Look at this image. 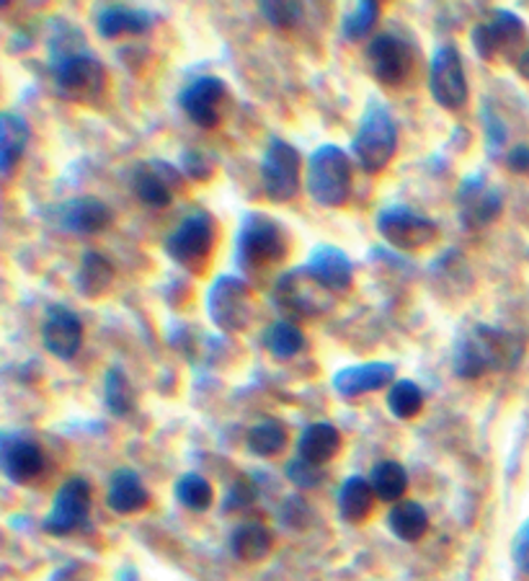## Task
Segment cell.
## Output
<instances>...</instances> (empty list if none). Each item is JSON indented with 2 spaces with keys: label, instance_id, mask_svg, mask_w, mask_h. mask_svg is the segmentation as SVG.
<instances>
[{
  "label": "cell",
  "instance_id": "cell-30",
  "mask_svg": "<svg viewBox=\"0 0 529 581\" xmlns=\"http://www.w3.org/2000/svg\"><path fill=\"white\" fill-rule=\"evenodd\" d=\"M374 496L370 478L364 476H349L343 480L341 492H339V511L343 517V522L349 525H362L367 517L372 515L374 507Z\"/></svg>",
  "mask_w": 529,
  "mask_h": 581
},
{
  "label": "cell",
  "instance_id": "cell-8",
  "mask_svg": "<svg viewBox=\"0 0 529 581\" xmlns=\"http://www.w3.org/2000/svg\"><path fill=\"white\" fill-rule=\"evenodd\" d=\"M261 187L272 202L285 204L300 194L303 187V160L293 142L282 137H269L264 158H261Z\"/></svg>",
  "mask_w": 529,
  "mask_h": 581
},
{
  "label": "cell",
  "instance_id": "cell-23",
  "mask_svg": "<svg viewBox=\"0 0 529 581\" xmlns=\"http://www.w3.org/2000/svg\"><path fill=\"white\" fill-rule=\"evenodd\" d=\"M106 504L114 515H137L150 504V492L145 488L140 473L133 468H117L106 488Z\"/></svg>",
  "mask_w": 529,
  "mask_h": 581
},
{
  "label": "cell",
  "instance_id": "cell-32",
  "mask_svg": "<svg viewBox=\"0 0 529 581\" xmlns=\"http://www.w3.org/2000/svg\"><path fill=\"white\" fill-rule=\"evenodd\" d=\"M104 403L112 416L125 419L137 409V391L121 367H109L104 374Z\"/></svg>",
  "mask_w": 529,
  "mask_h": 581
},
{
  "label": "cell",
  "instance_id": "cell-42",
  "mask_svg": "<svg viewBox=\"0 0 529 581\" xmlns=\"http://www.w3.org/2000/svg\"><path fill=\"white\" fill-rule=\"evenodd\" d=\"M483 122H486L488 152H490V156H496V152L501 150L504 142H506V127H504L501 117H498V114L490 109V106H486V109H483Z\"/></svg>",
  "mask_w": 529,
  "mask_h": 581
},
{
  "label": "cell",
  "instance_id": "cell-13",
  "mask_svg": "<svg viewBox=\"0 0 529 581\" xmlns=\"http://www.w3.org/2000/svg\"><path fill=\"white\" fill-rule=\"evenodd\" d=\"M91 499H94V492H91V484L86 478H67L57 488L55 499H52L50 515L44 517V532L55 535V538H65V535L81 530L88 522Z\"/></svg>",
  "mask_w": 529,
  "mask_h": 581
},
{
  "label": "cell",
  "instance_id": "cell-2",
  "mask_svg": "<svg viewBox=\"0 0 529 581\" xmlns=\"http://www.w3.org/2000/svg\"><path fill=\"white\" fill-rule=\"evenodd\" d=\"M527 355V339L506 328L475 324L457 336L452 370L459 380H478L488 372H511Z\"/></svg>",
  "mask_w": 529,
  "mask_h": 581
},
{
  "label": "cell",
  "instance_id": "cell-15",
  "mask_svg": "<svg viewBox=\"0 0 529 581\" xmlns=\"http://www.w3.org/2000/svg\"><path fill=\"white\" fill-rule=\"evenodd\" d=\"M328 289L318 285L316 279L305 272V266L293 272H285L274 287V303L279 305L282 313L297 318H316L328 310Z\"/></svg>",
  "mask_w": 529,
  "mask_h": 581
},
{
  "label": "cell",
  "instance_id": "cell-9",
  "mask_svg": "<svg viewBox=\"0 0 529 581\" xmlns=\"http://www.w3.org/2000/svg\"><path fill=\"white\" fill-rule=\"evenodd\" d=\"M378 233L388 246L403 251V254H419V251L434 246L440 239V225L432 218L421 215L419 210L393 204L378 215Z\"/></svg>",
  "mask_w": 529,
  "mask_h": 581
},
{
  "label": "cell",
  "instance_id": "cell-17",
  "mask_svg": "<svg viewBox=\"0 0 529 581\" xmlns=\"http://www.w3.org/2000/svg\"><path fill=\"white\" fill-rule=\"evenodd\" d=\"M228 98V83L218 75H199L179 91V106L202 129H214L222 122V104Z\"/></svg>",
  "mask_w": 529,
  "mask_h": 581
},
{
  "label": "cell",
  "instance_id": "cell-25",
  "mask_svg": "<svg viewBox=\"0 0 529 581\" xmlns=\"http://www.w3.org/2000/svg\"><path fill=\"white\" fill-rule=\"evenodd\" d=\"M29 140H32V127L21 114H0V173H3V179H9L17 163H21Z\"/></svg>",
  "mask_w": 529,
  "mask_h": 581
},
{
  "label": "cell",
  "instance_id": "cell-41",
  "mask_svg": "<svg viewBox=\"0 0 529 581\" xmlns=\"http://www.w3.org/2000/svg\"><path fill=\"white\" fill-rule=\"evenodd\" d=\"M214 158L199 148H187L181 152V171L194 181H210L214 176Z\"/></svg>",
  "mask_w": 529,
  "mask_h": 581
},
{
  "label": "cell",
  "instance_id": "cell-7",
  "mask_svg": "<svg viewBox=\"0 0 529 581\" xmlns=\"http://www.w3.org/2000/svg\"><path fill=\"white\" fill-rule=\"evenodd\" d=\"M470 42L475 55L486 63H494L498 57L511 60L517 65V60L525 55V42H527V24L525 19L517 17L514 11L496 9L490 13L488 21H483L470 32Z\"/></svg>",
  "mask_w": 529,
  "mask_h": 581
},
{
  "label": "cell",
  "instance_id": "cell-20",
  "mask_svg": "<svg viewBox=\"0 0 529 581\" xmlns=\"http://www.w3.org/2000/svg\"><path fill=\"white\" fill-rule=\"evenodd\" d=\"M44 349L57 359H73L83 344V320L67 305H50L42 324Z\"/></svg>",
  "mask_w": 529,
  "mask_h": 581
},
{
  "label": "cell",
  "instance_id": "cell-26",
  "mask_svg": "<svg viewBox=\"0 0 529 581\" xmlns=\"http://www.w3.org/2000/svg\"><path fill=\"white\" fill-rule=\"evenodd\" d=\"M341 445H343V437L334 424L316 422V424L305 426L300 440H297V457H303V461L324 468L326 463H331L334 457L341 453Z\"/></svg>",
  "mask_w": 529,
  "mask_h": 581
},
{
  "label": "cell",
  "instance_id": "cell-18",
  "mask_svg": "<svg viewBox=\"0 0 529 581\" xmlns=\"http://www.w3.org/2000/svg\"><path fill=\"white\" fill-rule=\"evenodd\" d=\"M183 171L166 160H148L133 171V191L145 208L163 210L173 202V194L181 189Z\"/></svg>",
  "mask_w": 529,
  "mask_h": 581
},
{
  "label": "cell",
  "instance_id": "cell-27",
  "mask_svg": "<svg viewBox=\"0 0 529 581\" xmlns=\"http://www.w3.org/2000/svg\"><path fill=\"white\" fill-rule=\"evenodd\" d=\"M114 274H117V270H114L112 258L91 249L81 256L78 274H75V289L83 297H88V300H96V297H102L112 287Z\"/></svg>",
  "mask_w": 529,
  "mask_h": 581
},
{
  "label": "cell",
  "instance_id": "cell-31",
  "mask_svg": "<svg viewBox=\"0 0 529 581\" xmlns=\"http://www.w3.org/2000/svg\"><path fill=\"white\" fill-rule=\"evenodd\" d=\"M289 442V434L285 430V424L279 419H261L258 424H253L248 434H245V447L248 453L258 455V457H277L285 453Z\"/></svg>",
  "mask_w": 529,
  "mask_h": 581
},
{
  "label": "cell",
  "instance_id": "cell-11",
  "mask_svg": "<svg viewBox=\"0 0 529 581\" xmlns=\"http://www.w3.org/2000/svg\"><path fill=\"white\" fill-rule=\"evenodd\" d=\"M429 91H432L434 102L447 112L465 109L470 102L463 55L452 42H442L434 50L432 65H429Z\"/></svg>",
  "mask_w": 529,
  "mask_h": 581
},
{
  "label": "cell",
  "instance_id": "cell-1",
  "mask_svg": "<svg viewBox=\"0 0 529 581\" xmlns=\"http://www.w3.org/2000/svg\"><path fill=\"white\" fill-rule=\"evenodd\" d=\"M50 73L55 91L65 102H96L106 86L104 63L88 50L86 40L71 24L57 27L55 34H52Z\"/></svg>",
  "mask_w": 529,
  "mask_h": 581
},
{
  "label": "cell",
  "instance_id": "cell-35",
  "mask_svg": "<svg viewBox=\"0 0 529 581\" xmlns=\"http://www.w3.org/2000/svg\"><path fill=\"white\" fill-rule=\"evenodd\" d=\"M426 395L421 391L419 382L413 380H395L388 391V411L401 422H411L424 411Z\"/></svg>",
  "mask_w": 529,
  "mask_h": 581
},
{
  "label": "cell",
  "instance_id": "cell-10",
  "mask_svg": "<svg viewBox=\"0 0 529 581\" xmlns=\"http://www.w3.org/2000/svg\"><path fill=\"white\" fill-rule=\"evenodd\" d=\"M204 305L222 334H241L251 324V287L235 274H220L212 282Z\"/></svg>",
  "mask_w": 529,
  "mask_h": 581
},
{
  "label": "cell",
  "instance_id": "cell-38",
  "mask_svg": "<svg viewBox=\"0 0 529 581\" xmlns=\"http://www.w3.org/2000/svg\"><path fill=\"white\" fill-rule=\"evenodd\" d=\"M258 13L266 24L274 29H293L303 19V3H287V0H264L258 3Z\"/></svg>",
  "mask_w": 529,
  "mask_h": 581
},
{
  "label": "cell",
  "instance_id": "cell-29",
  "mask_svg": "<svg viewBox=\"0 0 529 581\" xmlns=\"http://www.w3.org/2000/svg\"><path fill=\"white\" fill-rule=\"evenodd\" d=\"M388 530L403 542H419L429 532V511L419 501L403 499L388 511Z\"/></svg>",
  "mask_w": 529,
  "mask_h": 581
},
{
  "label": "cell",
  "instance_id": "cell-22",
  "mask_svg": "<svg viewBox=\"0 0 529 581\" xmlns=\"http://www.w3.org/2000/svg\"><path fill=\"white\" fill-rule=\"evenodd\" d=\"M395 382V365L390 362H364L343 367L334 374V391L341 399H359V395L382 391Z\"/></svg>",
  "mask_w": 529,
  "mask_h": 581
},
{
  "label": "cell",
  "instance_id": "cell-4",
  "mask_svg": "<svg viewBox=\"0 0 529 581\" xmlns=\"http://www.w3.org/2000/svg\"><path fill=\"white\" fill-rule=\"evenodd\" d=\"M398 150V125L388 106L370 98L367 109L359 119L357 135L351 140V152H355L357 163L367 173H380L390 166Z\"/></svg>",
  "mask_w": 529,
  "mask_h": 581
},
{
  "label": "cell",
  "instance_id": "cell-19",
  "mask_svg": "<svg viewBox=\"0 0 529 581\" xmlns=\"http://www.w3.org/2000/svg\"><path fill=\"white\" fill-rule=\"evenodd\" d=\"M0 468L13 484H32L44 471L42 447L24 434L3 432V437H0Z\"/></svg>",
  "mask_w": 529,
  "mask_h": 581
},
{
  "label": "cell",
  "instance_id": "cell-37",
  "mask_svg": "<svg viewBox=\"0 0 529 581\" xmlns=\"http://www.w3.org/2000/svg\"><path fill=\"white\" fill-rule=\"evenodd\" d=\"M173 494L181 507L191 511H207L214 501L212 484L204 476H199V473H183V476L176 480Z\"/></svg>",
  "mask_w": 529,
  "mask_h": 581
},
{
  "label": "cell",
  "instance_id": "cell-16",
  "mask_svg": "<svg viewBox=\"0 0 529 581\" xmlns=\"http://www.w3.org/2000/svg\"><path fill=\"white\" fill-rule=\"evenodd\" d=\"M455 202L459 210V220H463L467 231H480V228L496 223L504 210L501 191L490 187L486 173L480 171L465 176L455 194Z\"/></svg>",
  "mask_w": 529,
  "mask_h": 581
},
{
  "label": "cell",
  "instance_id": "cell-28",
  "mask_svg": "<svg viewBox=\"0 0 529 581\" xmlns=\"http://www.w3.org/2000/svg\"><path fill=\"white\" fill-rule=\"evenodd\" d=\"M272 532L261 522H243L230 535V553L243 563H261L272 553Z\"/></svg>",
  "mask_w": 529,
  "mask_h": 581
},
{
  "label": "cell",
  "instance_id": "cell-44",
  "mask_svg": "<svg viewBox=\"0 0 529 581\" xmlns=\"http://www.w3.org/2000/svg\"><path fill=\"white\" fill-rule=\"evenodd\" d=\"M511 558H514V563H517L519 571L529 573V519L519 527V532L514 535Z\"/></svg>",
  "mask_w": 529,
  "mask_h": 581
},
{
  "label": "cell",
  "instance_id": "cell-6",
  "mask_svg": "<svg viewBox=\"0 0 529 581\" xmlns=\"http://www.w3.org/2000/svg\"><path fill=\"white\" fill-rule=\"evenodd\" d=\"M218 243V223L210 212L194 210L166 235L163 249L171 262L189 272H202Z\"/></svg>",
  "mask_w": 529,
  "mask_h": 581
},
{
  "label": "cell",
  "instance_id": "cell-34",
  "mask_svg": "<svg viewBox=\"0 0 529 581\" xmlns=\"http://www.w3.org/2000/svg\"><path fill=\"white\" fill-rule=\"evenodd\" d=\"M264 349L277 359H293L305 347V334L300 326H295L293 320H277L264 331Z\"/></svg>",
  "mask_w": 529,
  "mask_h": 581
},
{
  "label": "cell",
  "instance_id": "cell-12",
  "mask_svg": "<svg viewBox=\"0 0 529 581\" xmlns=\"http://www.w3.org/2000/svg\"><path fill=\"white\" fill-rule=\"evenodd\" d=\"M364 63L374 81L388 88H398L409 81L413 65H416V55H413V47L401 34L385 32L367 44Z\"/></svg>",
  "mask_w": 529,
  "mask_h": 581
},
{
  "label": "cell",
  "instance_id": "cell-36",
  "mask_svg": "<svg viewBox=\"0 0 529 581\" xmlns=\"http://www.w3.org/2000/svg\"><path fill=\"white\" fill-rule=\"evenodd\" d=\"M380 3L378 0H359L355 9L343 13L341 21V36L347 42H362L372 34V29L380 21Z\"/></svg>",
  "mask_w": 529,
  "mask_h": 581
},
{
  "label": "cell",
  "instance_id": "cell-21",
  "mask_svg": "<svg viewBox=\"0 0 529 581\" xmlns=\"http://www.w3.org/2000/svg\"><path fill=\"white\" fill-rule=\"evenodd\" d=\"M305 272L320 287L328 289V293H347L351 282H355V264H351V258L341 249L328 246V243H320V246L310 251L308 262H305Z\"/></svg>",
  "mask_w": 529,
  "mask_h": 581
},
{
  "label": "cell",
  "instance_id": "cell-3",
  "mask_svg": "<svg viewBox=\"0 0 529 581\" xmlns=\"http://www.w3.org/2000/svg\"><path fill=\"white\" fill-rule=\"evenodd\" d=\"M355 187V168L349 152L339 145L326 142L310 152L305 189L320 208H343Z\"/></svg>",
  "mask_w": 529,
  "mask_h": 581
},
{
  "label": "cell",
  "instance_id": "cell-46",
  "mask_svg": "<svg viewBox=\"0 0 529 581\" xmlns=\"http://www.w3.org/2000/svg\"><path fill=\"white\" fill-rule=\"evenodd\" d=\"M517 73H519L525 81H529V47L525 50V55H521V57L517 60Z\"/></svg>",
  "mask_w": 529,
  "mask_h": 581
},
{
  "label": "cell",
  "instance_id": "cell-45",
  "mask_svg": "<svg viewBox=\"0 0 529 581\" xmlns=\"http://www.w3.org/2000/svg\"><path fill=\"white\" fill-rule=\"evenodd\" d=\"M506 166L514 173H529V145H514V148L506 152Z\"/></svg>",
  "mask_w": 529,
  "mask_h": 581
},
{
  "label": "cell",
  "instance_id": "cell-14",
  "mask_svg": "<svg viewBox=\"0 0 529 581\" xmlns=\"http://www.w3.org/2000/svg\"><path fill=\"white\" fill-rule=\"evenodd\" d=\"M44 220L63 233L98 235L114 225V212L109 204L96 200V197H75V200L47 208Z\"/></svg>",
  "mask_w": 529,
  "mask_h": 581
},
{
  "label": "cell",
  "instance_id": "cell-43",
  "mask_svg": "<svg viewBox=\"0 0 529 581\" xmlns=\"http://www.w3.org/2000/svg\"><path fill=\"white\" fill-rule=\"evenodd\" d=\"M279 517L285 525L305 527L310 519V509H308V504L300 499V496H289V499H285V504H282Z\"/></svg>",
  "mask_w": 529,
  "mask_h": 581
},
{
  "label": "cell",
  "instance_id": "cell-39",
  "mask_svg": "<svg viewBox=\"0 0 529 581\" xmlns=\"http://www.w3.org/2000/svg\"><path fill=\"white\" fill-rule=\"evenodd\" d=\"M256 499H258L256 480H253L251 476H237L225 492V499H222V511H225V515H235V511L248 509Z\"/></svg>",
  "mask_w": 529,
  "mask_h": 581
},
{
  "label": "cell",
  "instance_id": "cell-33",
  "mask_svg": "<svg viewBox=\"0 0 529 581\" xmlns=\"http://www.w3.org/2000/svg\"><path fill=\"white\" fill-rule=\"evenodd\" d=\"M370 484H372L374 496H378L380 501H385V504H390V507H393V504L403 501L405 488H409V473H405L401 463L382 461L372 468Z\"/></svg>",
  "mask_w": 529,
  "mask_h": 581
},
{
  "label": "cell",
  "instance_id": "cell-40",
  "mask_svg": "<svg viewBox=\"0 0 529 581\" xmlns=\"http://www.w3.org/2000/svg\"><path fill=\"white\" fill-rule=\"evenodd\" d=\"M285 473L297 488H305V492H310V488H318L326 478V473H324V468H320V465H313L308 461H303V457H293V461L285 465Z\"/></svg>",
  "mask_w": 529,
  "mask_h": 581
},
{
  "label": "cell",
  "instance_id": "cell-5",
  "mask_svg": "<svg viewBox=\"0 0 529 581\" xmlns=\"http://www.w3.org/2000/svg\"><path fill=\"white\" fill-rule=\"evenodd\" d=\"M287 256V235L277 220L264 212H245L237 228L235 258L241 270H266Z\"/></svg>",
  "mask_w": 529,
  "mask_h": 581
},
{
  "label": "cell",
  "instance_id": "cell-24",
  "mask_svg": "<svg viewBox=\"0 0 529 581\" xmlns=\"http://www.w3.org/2000/svg\"><path fill=\"white\" fill-rule=\"evenodd\" d=\"M152 27V13L133 6L106 3L96 11V29L104 40H117V36L145 34Z\"/></svg>",
  "mask_w": 529,
  "mask_h": 581
}]
</instances>
